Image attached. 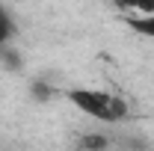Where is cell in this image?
<instances>
[{
  "instance_id": "obj_3",
  "label": "cell",
  "mask_w": 154,
  "mask_h": 151,
  "mask_svg": "<svg viewBox=\"0 0 154 151\" xmlns=\"http://www.w3.org/2000/svg\"><path fill=\"white\" fill-rule=\"evenodd\" d=\"M77 148L80 151H104L107 148V136H101V133H83L80 142H77Z\"/></svg>"
},
{
  "instance_id": "obj_4",
  "label": "cell",
  "mask_w": 154,
  "mask_h": 151,
  "mask_svg": "<svg viewBox=\"0 0 154 151\" xmlns=\"http://www.w3.org/2000/svg\"><path fill=\"white\" fill-rule=\"evenodd\" d=\"M0 62H3L9 71H18V68H21V57H18V51H15L9 42L0 45Z\"/></svg>"
},
{
  "instance_id": "obj_7",
  "label": "cell",
  "mask_w": 154,
  "mask_h": 151,
  "mask_svg": "<svg viewBox=\"0 0 154 151\" xmlns=\"http://www.w3.org/2000/svg\"><path fill=\"white\" fill-rule=\"evenodd\" d=\"M134 9L142 15H154V0H134Z\"/></svg>"
},
{
  "instance_id": "obj_6",
  "label": "cell",
  "mask_w": 154,
  "mask_h": 151,
  "mask_svg": "<svg viewBox=\"0 0 154 151\" xmlns=\"http://www.w3.org/2000/svg\"><path fill=\"white\" fill-rule=\"evenodd\" d=\"M12 39H15V21L0 6V45H3V42H12Z\"/></svg>"
},
{
  "instance_id": "obj_1",
  "label": "cell",
  "mask_w": 154,
  "mask_h": 151,
  "mask_svg": "<svg viewBox=\"0 0 154 151\" xmlns=\"http://www.w3.org/2000/svg\"><path fill=\"white\" fill-rule=\"evenodd\" d=\"M68 101L77 104L86 116L101 119V122H119V119L128 116V104L122 98H116L110 92H101V89H71Z\"/></svg>"
},
{
  "instance_id": "obj_8",
  "label": "cell",
  "mask_w": 154,
  "mask_h": 151,
  "mask_svg": "<svg viewBox=\"0 0 154 151\" xmlns=\"http://www.w3.org/2000/svg\"><path fill=\"white\" fill-rule=\"evenodd\" d=\"M125 148H131V151H148V142H142V139H128Z\"/></svg>"
},
{
  "instance_id": "obj_5",
  "label": "cell",
  "mask_w": 154,
  "mask_h": 151,
  "mask_svg": "<svg viewBox=\"0 0 154 151\" xmlns=\"http://www.w3.org/2000/svg\"><path fill=\"white\" fill-rule=\"evenodd\" d=\"M128 27L139 33V36H151L154 39V15H142V18H128Z\"/></svg>"
},
{
  "instance_id": "obj_9",
  "label": "cell",
  "mask_w": 154,
  "mask_h": 151,
  "mask_svg": "<svg viewBox=\"0 0 154 151\" xmlns=\"http://www.w3.org/2000/svg\"><path fill=\"white\" fill-rule=\"evenodd\" d=\"M116 6H119V9H125V12H128V9H134V0H116Z\"/></svg>"
},
{
  "instance_id": "obj_2",
  "label": "cell",
  "mask_w": 154,
  "mask_h": 151,
  "mask_svg": "<svg viewBox=\"0 0 154 151\" xmlns=\"http://www.w3.org/2000/svg\"><path fill=\"white\" fill-rule=\"evenodd\" d=\"M30 95L36 98L38 104H48V101L54 98V86H51L48 80H42V77H36V80L30 83Z\"/></svg>"
}]
</instances>
